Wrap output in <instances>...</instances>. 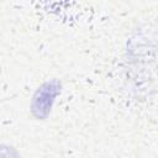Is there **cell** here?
<instances>
[{"label":"cell","instance_id":"obj_1","mask_svg":"<svg viewBox=\"0 0 158 158\" xmlns=\"http://www.w3.org/2000/svg\"><path fill=\"white\" fill-rule=\"evenodd\" d=\"M54 81H56V80H54ZM54 81L46 83V84L42 85V86L37 90V93H36V95H38L41 99H40V100H38V99H33L32 110H33V111H35V110H38V112L36 114L38 117H44L43 110L46 111V115H47L48 111L51 110V102H49L47 99L54 100V98H56V95H57V93H58V86L53 88Z\"/></svg>","mask_w":158,"mask_h":158}]
</instances>
